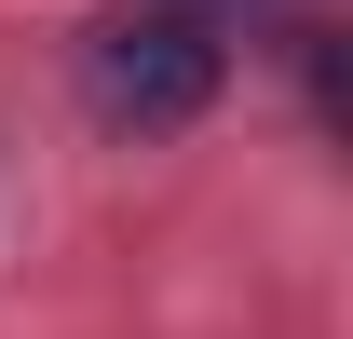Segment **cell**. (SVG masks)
<instances>
[{
  "label": "cell",
  "instance_id": "1",
  "mask_svg": "<svg viewBox=\"0 0 353 339\" xmlns=\"http://www.w3.org/2000/svg\"><path fill=\"white\" fill-rule=\"evenodd\" d=\"M231 82V41L190 14V0H136V14H109L95 28V109L136 136H176V123H204Z\"/></svg>",
  "mask_w": 353,
  "mask_h": 339
}]
</instances>
